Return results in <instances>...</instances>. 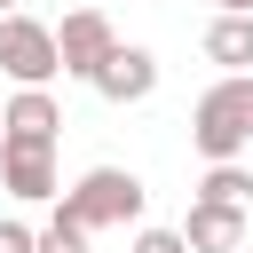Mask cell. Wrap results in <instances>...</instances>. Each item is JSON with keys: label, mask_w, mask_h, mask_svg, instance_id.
I'll use <instances>...</instances> for the list:
<instances>
[{"label": "cell", "mask_w": 253, "mask_h": 253, "mask_svg": "<svg viewBox=\"0 0 253 253\" xmlns=\"http://www.w3.org/2000/svg\"><path fill=\"white\" fill-rule=\"evenodd\" d=\"M190 142L213 158V166H237V150H253V71H229L198 95L190 111Z\"/></svg>", "instance_id": "6da1fadb"}, {"label": "cell", "mask_w": 253, "mask_h": 253, "mask_svg": "<svg viewBox=\"0 0 253 253\" xmlns=\"http://www.w3.org/2000/svg\"><path fill=\"white\" fill-rule=\"evenodd\" d=\"M142 213V182L126 174V166H95V174H79V190H63V221L71 229H126Z\"/></svg>", "instance_id": "7a4b0ae2"}, {"label": "cell", "mask_w": 253, "mask_h": 253, "mask_svg": "<svg viewBox=\"0 0 253 253\" xmlns=\"http://www.w3.org/2000/svg\"><path fill=\"white\" fill-rule=\"evenodd\" d=\"M0 71L16 87H47L63 63H55V32L32 24V16H0Z\"/></svg>", "instance_id": "3957f363"}, {"label": "cell", "mask_w": 253, "mask_h": 253, "mask_svg": "<svg viewBox=\"0 0 253 253\" xmlns=\"http://www.w3.org/2000/svg\"><path fill=\"white\" fill-rule=\"evenodd\" d=\"M111 47H119V32H111L103 8H71L63 32H55V63H63L71 79H95V71L111 63Z\"/></svg>", "instance_id": "277c9868"}, {"label": "cell", "mask_w": 253, "mask_h": 253, "mask_svg": "<svg viewBox=\"0 0 253 253\" xmlns=\"http://www.w3.org/2000/svg\"><path fill=\"white\" fill-rule=\"evenodd\" d=\"M55 126H63V111H55L47 87H16V103L0 111V142H40V150H55Z\"/></svg>", "instance_id": "5b68a950"}, {"label": "cell", "mask_w": 253, "mask_h": 253, "mask_svg": "<svg viewBox=\"0 0 253 253\" xmlns=\"http://www.w3.org/2000/svg\"><path fill=\"white\" fill-rule=\"evenodd\" d=\"M182 245H190V253H237V245H245V206H213V198H198L190 221H182Z\"/></svg>", "instance_id": "8992f818"}, {"label": "cell", "mask_w": 253, "mask_h": 253, "mask_svg": "<svg viewBox=\"0 0 253 253\" xmlns=\"http://www.w3.org/2000/svg\"><path fill=\"white\" fill-rule=\"evenodd\" d=\"M87 87H95L103 103H142V95L158 87V63H150L142 47H111V63H103V71H95Z\"/></svg>", "instance_id": "52a82bcc"}, {"label": "cell", "mask_w": 253, "mask_h": 253, "mask_svg": "<svg viewBox=\"0 0 253 253\" xmlns=\"http://www.w3.org/2000/svg\"><path fill=\"white\" fill-rule=\"evenodd\" d=\"M0 182L16 198H55V150L40 142H0Z\"/></svg>", "instance_id": "ba28073f"}, {"label": "cell", "mask_w": 253, "mask_h": 253, "mask_svg": "<svg viewBox=\"0 0 253 253\" xmlns=\"http://www.w3.org/2000/svg\"><path fill=\"white\" fill-rule=\"evenodd\" d=\"M206 55L229 63V71H253V16H221V24L206 32Z\"/></svg>", "instance_id": "9c48e42d"}, {"label": "cell", "mask_w": 253, "mask_h": 253, "mask_svg": "<svg viewBox=\"0 0 253 253\" xmlns=\"http://www.w3.org/2000/svg\"><path fill=\"white\" fill-rule=\"evenodd\" d=\"M198 198H213V206H253V174H245V166H213Z\"/></svg>", "instance_id": "30bf717a"}, {"label": "cell", "mask_w": 253, "mask_h": 253, "mask_svg": "<svg viewBox=\"0 0 253 253\" xmlns=\"http://www.w3.org/2000/svg\"><path fill=\"white\" fill-rule=\"evenodd\" d=\"M32 253H87V229H71V221L55 213V221H47L40 237H32Z\"/></svg>", "instance_id": "8fae6325"}, {"label": "cell", "mask_w": 253, "mask_h": 253, "mask_svg": "<svg viewBox=\"0 0 253 253\" xmlns=\"http://www.w3.org/2000/svg\"><path fill=\"white\" fill-rule=\"evenodd\" d=\"M134 253H190V245H182V229H142Z\"/></svg>", "instance_id": "7c38bea8"}, {"label": "cell", "mask_w": 253, "mask_h": 253, "mask_svg": "<svg viewBox=\"0 0 253 253\" xmlns=\"http://www.w3.org/2000/svg\"><path fill=\"white\" fill-rule=\"evenodd\" d=\"M0 253H32V229L24 221H0Z\"/></svg>", "instance_id": "4fadbf2b"}, {"label": "cell", "mask_w": 253, "mask_h": 253, "mask_svg": "<svg viewBox=\"0 0 253 253\" xmlns=\"http://www.w3.org/2000/svg\"><path fill=\"white\" fill-rule=\"evenodd\" d=\"M213 8H221V16H253V0H213Z\"/></svg>", "instance_id": "5bb4252c"}, {"label": "cell", "mask_w": 253, "mask_h": 253, "mask_svg": "<svg viewBox=\"0 0 253 253\" xmlns=\"http://www.w3.org/2000/svg\"><path fill=\"white\" fill-rule=\"evenodd\" d=\"M0 8H8V16H16V0H0Z\"/></svg>", "instance_id": "9a60e30c"}]
</instances>
